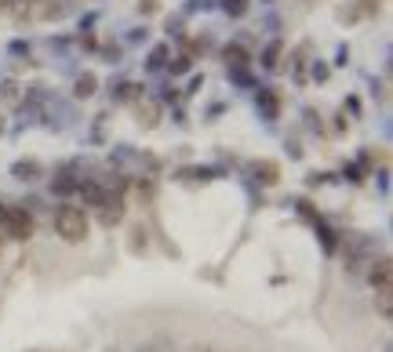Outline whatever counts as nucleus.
Listing matches in <instances>:
<instances>
[{
	"instance_id": "nucleus-1",
	"label": "nucleus",
	"mask_w": 393,
	"mask_h": 352,
	"mask_svg": "<svg viewBox=\"0 0 393 352\" xmlns=\"http://www.w3.org/2000/svg\"><path fill=\"white\" fill-rule=\"evenodd\" d=\"M55 229H58V236H63L66 243H80L87 236V214L80 207H63L55 214Z\"/></svg>"
},
{
	"instance_id": "nucleus-2",
	"label": "nucleus",
	"mask_w": 393,
	"mask_h": 352,
	"mask_svg": "<svg viewBox=\"0 0 393 352\" xmlns=\"http://www.w3.org/2000/svg\"><path fill=\"white\" fill-rule=\"evenodd\" d=\"M4 236H11V240H29V236H33V218H29L22 207H8Z\"/></svg>"
},
{
	"instance_id": "nucleus-3",
	"label": "nucleus",
	"mask_w": 393,
	"mask_h": 352,
	"mask_svg": "<svg viewBox=\"0 0 393 352\" xmlns=\"http://www.w3.org/2000/svg\"><path fill=\"white\" fill-rule=\"evenodd\" d=\"M120 218H124V200L120 197H102L99 200V221L102 226H117Z\"/></svg>"
},
{
	"instance_id": "nucleus-4",
	"label": "nucleus",
	"mask_w": 393,
	"mask_h": 352,
	"mask_svg": "<svg viewBox=\"0 0 393 352\" xmlns=\"http://www.w3.org/2000/svg\"><path fill=\"white\" fill-rule=\"evenodd\" d=\"M368 283L375 287H389L393 283V262L389 258H379V262H372V269H368Z\"/></svg>"
},
{
	"instance_id": "nucleus-5",
	"label": "nucleus",
	"mask_w": 393,
	"mask_h": 352,
	"mask_svg": "<svg viewBox=\"0 0 393 352\" xmlns=\"http://www.w3.org/2000/svg\"><path fill=\"white\" fill-rule=\"evenodd\" d=\"M135 116H139V123H142V127H157V120H161V106L146 99V102H139Z\"/></svg>"
},
{
	"instance_id": "nucleus-6",
	"label": "nucleus",
	"mask_w": 393,
	"mask_h": 352,
	"mask_svg": "<svg viewBox=\"0 0 393 352\" xmlns=\"http://www.w3.org/2000/svg\"><path fill=\"white\" fill-rule=\"evenodd\" d=\"M375 305L389 319V312H393V287H379V291H375Z\"/></svg>"
},
{
	"instance_id": "nucleus-7",
	"label": "nucleus",
	"mask_w": 393,
	"mask_h": 352,
	"mask_svg": "<svg viewBox=\"0 0 393 352\" xmlns=\"http://www.w3.org/2000/svg\"><path fill=\"white\" fill-rule=\"evenodd\" d=\"M92 94H95V77L84 73V77L77 80V99H92Z\"/></svg>"
},
{
	"instance_id": "nucleus-8",
	"label": "nucleus",
	"mask_w": 393,
	"mask_h": 352,
	"mask_svg": "<svg viewBox=\"0 0 393 352\" xmlns=\"http://www.w3.org/2000/svg\"><path fill=\"white\" fill-rule=\"evenodd\" d=\"M255 175H259V178H262L266 185H274L281 171H277V164H255Z\"/></svg>"
},
{
	"instance_id": "nucleus-9",
	"label": "nucleus",
	"mask_w": 393,
	"mask_h": 352,
	"mask_svg": "<svg viewBox=\"0 0 393 352\" xmlns=\"http://www.w3.org/2000/svg\"><path fill=\"white\" fill-rule=\"evenodd\" d=\"M226 62H233V66H244V62H248V51L237 48V44H230V48H226Z\"/></svg>"
},
{
	"instance_id": "nucleus-10",
	"label": "nucleus",
	"mask_w": 393,
	"mask_h": 352,
	"mask_svg": "<svg viewBox=\"0 0 393 352\" xmlns=\"http://www.w3.org/2000/svg\"><path fill=\"white\" fill-rule=\"evenodd\" d=\"M259 102L266 106V113H269V116L277 113V94H274V91H259Z\"/></svg>"
},
{
	"instance_id": "nucleus-11",
	"label": "nucleus",
	"mask_w": 393,
	"mask_h": 352,
	"mask_svg": "<svg viewBox=\"0 0 393 352\" xmlns=\"http://www.w3.org/2000/svg\"><path fill=\"white\" fill-rule=\"evenodd\" d=\"M244 8H248V0H226V11L230 15H244Z\"/></svg>"
},
{
	"instance_id": "nucleus-12",
	"label": "nucleus",
	"mask_w": 393,
	"mask_h": 352,
	"mask_svg": "<svg viewBox=\"0 0 393 352\" xmlns=\"http://www.w3.org/2000/svg\"><path fill=\"white\" fill-rule=\"evenodd\" d=\"M15 175H18V178H26V175H41V167H37V164H15Z\"/></svg>"
},
{
	"instance_id": "nucleus-13",
	"label": "nucleus",
	"mask_w": 393,
	"mask_h": 352,
	"mask_svg": "<svg viewBox=\"0 0 393 352\" xmlns=\"http://www.w3.org/2000/svg\"><path fill=\"white\" fill-rule=\"evenodd\" d=\"M277 55H281V44H269V51H266V66H269V70L277 66Z\"/></svg>"
},
{
	"instance_id": "nucleus-14",
	"label": "nucleus",
	"mask_w": 393,
	"mask_h": 352,
	"mask_svg": "<svg viewBox=\"0 0 393 352\" xmlns=\"http://www.w3.org/2000/svg\"><path fill=\"white\" fill-rule=\"evenodd\" d=\"M164 58H168V48H157L154 55H149V66H164Z\"/></svg>"
},
{
	"instance_id": "nucleus-15",
	"label": "nucleus",
	"mask_w": 393,
	"mask_h": 352,
	"mask_svg": "<svg viewBox=\"0 0 393 352\" xmlns=\"http://www.w3.org/2000/svg\"><path fill=\"white\" fill-rule=\"evenodd\" d=\"M171 70H175V73H186V70H190V58H178V62H175Z\"/></svg>"
},
{
	"instance_id": "nucleus-16",
	"label": "nucleus",
	"mask_w": 393,
	"mask_h": 352,
	"mask_svg": "<svg viewBox=\"0 0 393 352\" xmlns=\"http://www.w3.org/2000/svg\"><path fill=\"white\" fill-rule=\"evenodd\" d=\"M357 4H365V11H379L382 0H357Z\"/></svg>"
}]
</instances>
